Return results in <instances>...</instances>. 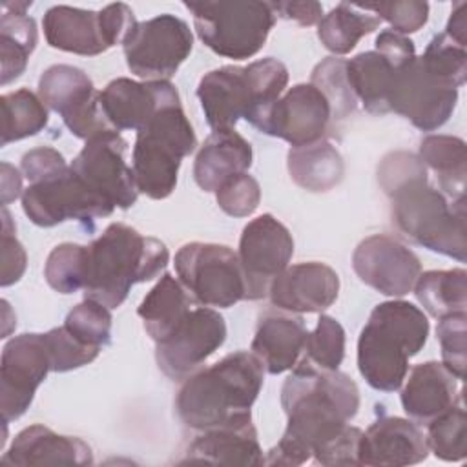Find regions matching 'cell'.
Segmentation results:
<instances>
[{
    "mask_svg": "<svg viewBox=\"0 0 467 467\" xmlns=\"http://www.w3.org/2000/svg\"><path fill=\"white\" fill-rule=\"evenodd\" d=\"M175 272L186 292L204 306L228 308L244 299L241 263L226 244H182L175 254Z\"/></svg>",
    "mask_w": 467,
    "mask_h": 467,
    "instance_id": "cell-10",
    "label": "cell"
},
{
    "mask_svg": "<svg viewBox=\"0 0 467 467\" xmlns=\"http://www.w3.org/2000/svg\"><path fill=\"white\" fill-rule=\"evenodd\" d=\"M429 447L423 432L412 420L383 416L361 436L359 463L374 467L414 465L427 458Z\"/></svg>",
    "mask_w": 467,
    "mask_h": 467,
    "instance_id": "cell-24",
    "label": "cell"
},
{
    "mask_svg": "<svg viewBox=\"0 0 467 467\" xmlns=\"http://www.w3.org/2000/svg\"><path fill=\"white\" fill-rule=\"evenodd\" d=\"M252 146L234 128L212 131L197 151L193 179L204 192H215L224 181L248 171Z\"/></svg>",
    "mask_w": 467,
    "mask_h": 467,
    "instance_id": "cell-28",
    "label": "cell"
},
{
    "mask_svg": "<svg viewBox=\"0 0 467 467\" xmlns=\"http://www.w3.org/2000/svg\"><path fill=\"white\" fill-rule=\"evenodd\" d=\"M88 275V246L62 243L55 246L44 266L47 285L58 294H75L84 290Z\"/></svg>",
    "mask_w": 467,
    "mask_h": 467,
    "instance_id": "cell-38",
    "label": "cell"
},
{
    "mask_svg": "<svg viewBox=\"0 0 467 467\" xmlns=\"http://www.w3.org/2000/svg\"><path fill=\"white\" fill-rule=\"evenodd\" d=\"M4 230H2V286H9L16 283L26 270V250L13 235L15 228L9 217V212L2 210Z\"/></svg>",
    "mask_w": 467,
    "mask_h": 467,
    "instance_id": "cell-48",
    "label": "cell"
},
{
    "mask_svg": "<svg viewBox=\"0 0 467 467\" xmlns=\"http://www.w3.org/2000/svg\"><path fill=\"white\" fill-rule=\"evenodd\" d=\"M275 16L294 20L299 26H314L323 18V5L319 2H270Z\"/></svg>",
    "mask_w": 467,
    "mask_h": 467,
    "instance_id": "cell-50",
    "label": "cell"
},
{
    "mask_svg": "<svg viewBox=\"0 0 467 467\" xmlns=\"http://www.w3.org/2000/svg\"><path fill=\"white\" fill-rule=\"evenodd\" d=\"M181 102L168 80L135 82L126 77L111 80L100 91V108L111 131L139 130L162 106Z\"/></svg>",
    "mask_w": 467,
    "mask_h": 467,
    "instance_id": "cell-21",
    "label": "cell"
},
{
    "mask_svg": "<svg viewBox=\"0 0 467 467\" xmlns=\"http://www.w3.org/2000/svg\"><path fill=\"white\" fill-rule=\"evenodd\" d=\"M376 51L381 53L396 69H401L416 57L414 42L392 29H385L376 36Z\"/></svg>",
    "mask_w": 467,
    "mask_h": 467,
    "instance_id": "cell-49",
    "label": "cell"
},
{
    "mask_svg": "<svg viewBox=\"0 0 467 467\" xmlns=\"http://www.w3.org/2000/svg\"><path fill=\"white\" fill-rule=\"evenodd\" d=\"M420 305L432 317L465 312L467 308V272L463 268L429 270L420 274L414 283Z\"/></svg>",
    "mask_w": 467,
    "mask_h": 467,
    "instance_id": "cell-35",
    "label": "cell"
},
{
    "mask_svg": "<svg viewBox=\"0 0 467 467\" xmlns=\"http://www.w3.org/2000/svg\"><path fill=\"white\" fill-rule=\"evenodd\" d=\"M190 26L170 13L137 22L122 40L128 69L146 80H168L190 57Z\"/></svg>",
    "mask_w": 467,
    "mask_h": 467,
    "instance_id": "cell-12",
    "label": "cell"
},
{
    "mask_svg": "<svg viewBox=\"0 0 467 467\" xmlns=\"http://www.w3.org/2000/svg\"><path fill=\"white\" fill-rule=\"evenodd\" d=\"M458 102V88L434 77L414 57L394 73L389 93V111L405 117L421 131L441 128L452 115Z\"/></svg>",
    "mask_w": 467,
    "mask_h": 467,
    "instance_id": "cell-15",
    "label": "cell"
},
{
    "mask_svg": "<svg viewBox=\"0 0 467 467\" xmlns=\"http://www.w3.org/2000/svg\"><path fill=\"white\" fill-rule=\"evenodd\" d=\"M456 376L438 361L416 365L401 390V407L418 427H427L440 414L462 401Z\"/></svg>",
    "mask_w": 467,
    "mask_h": 467,
    "instance_id": "cell-25",
    "label": "cell"
},
{
    "mask_svg": "<svg viewBox=\"0 0 467 467\" xmlns=\"http://www.w3.org/2000/svg\"><path fill=\"white\" fill-rule=\"evenodd\" d=\"M306 334L301 316L270 310L259 317L250 348L268 374H281L301 359Z\"/></svg>",
    "mask_w": 467,
    "mask_h": 467,
    "instance_id": "cell-27",
    "label": "cell"
},
{
    "mask_svg": "<svg viewBox=\"0 0 467 467\" xmlns=\"http://www.w3.org/2000/svg\"><path fill=\"white\" fill-rule=\"evenodd\" d=\"M427 447L443 462H462L467 456V418L463 401L454 403L427 425Z\"/></svg>",
    "mask_w": 467,
    "mask_h": 467,
    "instance_id": "cell-37",
    "label": "cell"
},
{
    "mask_svg": "<svg viewBox=\"0 0 467 467\" xmlns=\"http://www.w3.org/2000/svg\"><path fill=\"white\" fill-rule=\"evenodd\" d=\"M465 312L449 314L440 317L436 327V337L441 347V363L458 379L465 378Z\"/></svg>",
    "mask_w": 467,
    "mask_h": 467,
    "instance_id": "cell-44",
    "label": "cell"
},
{
    "mask_svg": "<svg viewBox=\"0 0 467 467\" xmlns=\"http://www.w3.org/2000/svg\"><path fill=\"white\" fill-rule=\"evenodd\" d=\"M2 146L40 133L47 124V108L27 88L2 95Z\"/></svg>",
    "mask_w": 467,
    "mask_h": 467,
    "instance_id": "cell-36",
    "label": "cell"
},
{
    "mask_svg": "<svg viewBox=\"0 0 467 467\" xmlns=\"http://www.w3.org/2000/svg\"><path fill=\"white\" fill-rule=\"evenodd\" d=\"M425 168L436 173L438 184L452 201L465 199V142L452 135H429L420 144V155Z\"/></svg>",
    "mask_w": 467,
    "mask_h": 467,
    "instance_id": "cell-33",
    "label": "cell"
},
{
    "mask_svg": "<svg viewBox=\"0 0 467 467\" xmlns=\"http://www.w3.org/2000/svg\"><path fill=\"white\" fill-rule=\"evenodd\" d=\"M288 84V69L274 57L244 67L223 66L208 71L197 86V99L213 131L230 130L239 119L250 122L275 102Z\"/></svg>",
    "mask_w": 467,
    "mask_h": 467,
    "instance_id": "cell-6",
    "label": "cell"
},
{
    "mask_svg": "<svg viewBox=\"0 0 467 467\" xmlns=\"http://www.w3.org/2000/svg\"><path fill=\"white\" fill-rule=\"evenodd\" d=\"M330 122V106L325 95L312 84L292 86L250 120L261 133L283 139L292 148L325 139Z\"/></svg>",
    "mask_w": 467,
    "mask_h": 467,
    "instance_id": "cell-16",
    "label": "cell"
},
{
    "mask_svg": "<svg viewBox=\"0 0 467 467\" xmlns=\"http://www.w3.org/2000/svg\"><path fill=\"white\" fill-rule=\"evenodd\" d=\"M47 372L51 358L46 334H20L5 343L0 363V409L5 425L29 409Z\"/></svg>",
    "mask_w": 467,
    "mask_h": 467,
    "instance_id": "cell-19",
    "label": "cell"
},
{
    "mask_svg": "<svg viewBox=\"0 0 467 467\" xmlns=\"http://www.w3.org/2000/svg\"><path fill=\"white\" fill-rule=\"evenodd\" d=\"M224 317L208 306L192 308L177 328L155 343L159 368L175 381H184L224 343Z\"/></svg>",
    "mask_w": 467,
    "mask_h": 467,
    "instance_id": "cell-18",
    "label": "cell"
},
{
    "mask_svg": "<svg viewBox=\"0 0 467 467\" xmlns=\"http://www.w3.org/2000/svg\"><path fill=\"white\" fill-rule=\"evenodd\" d=\"M452 42L460 46H467V4L458 2L451 11V18L443 31Z\"/></svg>",
    "mask_w": 467,
    "mask_h": 467,
    "instance_id": "cell-51",
    "label": "cell"
},
{
    "mask_svg": "<svg viewBox=\"0 0 467 467\" xmlns=\"http://www.w3.org/2000/svg\"><path fill=\"white\" fill-rule=\"evenodd\" d=\"M22 210L31 223L42 228L64 221H97L113 213V206L91 193L66 161L29 181L22 193Z\"/></svg>",
    "mask_w": 467,
    "mask_h": 467,
    "instance_id": "cell-11",
    "label": "cell"
},
{
    "mask_svg": "<svg viewBox=\"0 0 467 467\" xmlns=\"http://www.w3.org/2000/svg\"><path fill=\"white\" fill-rule=\"evenodd\" d=\"M197 146V139L181 102L157 109L137 130L133 144V177L139 193L166 199L177 186L181 162Z\"/></svg>",
    "mask_w": 467,
    "mask_h": 467,
    "instance_id": "cell-7",
    "label": "cell"
},
{
    "mask_svg": "<svg viewBox=\"0 0 467 467\" xmlns=\"http://www.w3.org/2000/svg\"><path fill=\"white\" fill-rule=\"evenodd\" d=\"M381 20L358 4L341 2L317 24V38L334 55L350 53L361 36L376 31Z\"/></svg>",
    "mask_w": 467,
    "mask_h": 467,
    "instance_id": "cell-34",
    "label": "cell"
},
{
    "mask_svg": "<svg viewBox=\"0 0 467 467\" xmlns=\"http://www.w3.org/2000/svg\"><path fill=\"white\" fill-rule=\"evenodd\" d=\"M31 2H5L0 16V62L2 86L16 80L27 66L31 53L36 47L38 31L26 9Z\"/></svg>",
    "mask_w": 467,
    "mask_h": 467,
    "instance_id": "cell-29",
    "label": "cell"
},
{
    "mask_svg": "<svg viewBox=\"0 0 467 467\" xmlns=\"http://www.w3.org/2000/svg\"><path fill=\"white\" fill-rule=\"evenodd\" d=\"M286 429L265 465H301L358 414L359 390L350 376L299 359L281 387Z\"/></svg>",
    "mask_w": 467,
    "mask_h": 467,
    "instance_id": "cell-1",
    "label": "cell"
},
{
    "mask_svg": "<svg viewBox=\"0 0 467 467\" xmlns=\"http://www.w3.org/2000/svg\"><path fill=\"white\" fill-rule=\"evenodd\" d=\"M363 431L347 425L337 436L323 443L314 451L316 463L321 465H361L359 463V445Z\"/></svg>",
    "mask_w": 467,
    "mask_h": 467,
    "instance_id": "cell-47",
    "label": "cell"
},
{
    "mask_svg": "<svg viewBox=\"0 0 467 467\" xmlns=\"http://www.w3.org/2000/svg\"><path fill=\"white\" fill-rule=\"evenodd\" d=\"M193 15V27L206 47L213 53L244 60L257 55L274 24L275 13L270 2H184Z\"/></svg>",
    "mask_w": 467,
    "mask_h": 467,
    "instance_id": "cell-8",
    "label": "cell"
},
{
    "mask_svg": "<svg viewBox=\"0 0 467 467\" xmlns=\"http://www.w3.org/2000/svg\"><path fill=\"white\" fill-rule=\"evenodd\" d=\"M429 336V319L421 308L394 299L374 306L358 339V368L365 381L383 392L398 390Z\"/></svg>",
    "mask_w": 467,
    "mask_h": 467,
    "instance_id": "cell-5",
    "label": "cell"
},
{
    "mask_svg": "<svg viewBox=\"0 0 467 467\" xmlns=\"http://www.w3.org/2000/svg\"><path fill=\"white\" fill-rule=\"evenodd\" d=\"M339 294V277L325 263L308 261L286 266L270 285L274 306L292 314H312L328 308Z\"/></svg>",
    "mask_w": 467,
    "mask_h": 467,
    "instance_id": "cell-23",
    "label": "cell"
},
{
    "mask_svg": "<svg viewBox=\"0 0 467 467\" xmlns=\"http://www.w3.org/2000/svg\"><path fill=\"white\" fill-rule=\"evenodd\" d=\"M38 97L47 109L62 117L67 130L78 139L88 140L111 131L100 108V91L75 66L55 64L47 67L38 80Z\"/></svg>",
    "mask_w": 467,
    "mask_h": 467,
    "instance_id": "cell-13",
    "label": "cell"
},
{
    "mask_svg": "<svg viewBox=\"0 0 467 467\" xmlns=\"http://www.w3.org/2000/svg\"><path fill=\"white\" fill-rule=\"evenodd\" d=\"M64 328L82 345L102 350L111 343L109 308L86 297L82 303L69 310L64 321Z\"/></svg>",
    "mask_w": 467,
    "mask_h": 467,
    "instance_id": "cell-40",
    "label": "cell"
},
{
    "mask_svg": "<svg viewBox=\"0 0 467 467\" xmlns=\"http://www.w3.org/2000/svg\"><path fill=\"white\" fill-rule=\"evenodd\" d=\"M263 365L246 350L226 354L217 363L188 376L175 398L184 427L199 432L250 416L263 387Z\"/></svg>",
    "mask_w": 467,
    "mask_h": 467,
    "instance_id": "cell-3",
    "label": "cell"
},
{
    "mask_svg": "<svg viewBox=\"0 0 467 467\" xmlns=\"http://www.w3.org/2000/svg\"><path fill=\"white\" fill-rule=\"evenodd\" d=\"M126 150V139L115 131H106L88 139L69 164L91 193L122 210L131 208L139 197L133 170L124 159Z\"/></svg>",
    "mask_w": 467,
    "mask_h": 467,
    "instance_id": "cell-14",
    "label": "cell"
},
{
    "mask_svg": "<svg viewBox=\"0 0 467 467\" xmlns=\"http://www.w3.org/2000/svg\"><path fill=\"white\" fill-rule=\"evenodd\" d=\"M168 261L170 252L162 241L124 223H111L88 246L84 297L109 310L119 308L133 285L157 277Z\"/></svg>",
    "mask_w": 467,
    "mask_h": 467,
    "instance_id": "cell-4",
    "label": "cell"
},
{
    "mask_svg": "<svg viewBox=\"0 0 467 467\" xmlns=\"http://www.w3.org/2000/svg\"><path fill=\"white\" fill-rule=\"evenodd\" d=\"M190 294L170 274H162L157 285L144 296L137 314L144 323L148 336L159 343L166 339L177 325L186 317L190 308Z\"/></svg>",
    "mask_w": 467,
    "mask_h": 467,
    "instance_id": "cell-31",
    "label": "cell"
},
{
    "mask_svg": "<svg viewBox=\"0 0 467 467\" xmlns=\"http://www.w3.org/2000/svg\"><path fill=\"white\" fill-rule=\"evenodd\" d=\"M22 177L16 168L7 162H2V204H9L13 199L20 195Z\"/></svg>",
    "mask_w": 467,
    "mask_h": 467,
    "instance_id": "cell-52",
    "label": "cell"
},
{
    "mask_svg": "<svg viewBox=\"0 0 467 467\" xmlns=\"http://www.w3.org/2000/svg\"><path fill=\"white\" fill-rule=\"evenodd\" d=\"M365 11H374L379 20H385L392 26V31L400 35L420 31L429 20V4L427 2H374V4H358Z\"/></svg>",
    "mask_w": 467,
    "mask_h": 467,
    "instance_id": "cell-46",
    "label": "cell"
},
{
    "mask_svg": "<svg viewBox=\"0 0 467 467\" xmlns=\"http://www.w3.org/2000/svg\"><path fill=\"white\" fill-rule=\"evenodd\" d=\"M135 24L131 7L120 2L100 11L53 5L42 20L44 36L53 49L84 57L100 55L122 42Z\"/></svg>",
    "mask_w": 467,
    "mask_h": 467,
    "instance_id": "cell-9",
    "label": "cell"
},
{
    "mask_svg": "<svg viewBox=\"0 0 467 467\" xmlns=\"http://www.w3.org/2000/svg\"><path fill=\"white\" fill-rule=\"evenodd\" d=\"M423 66L440 80L462 88L467 78V51L445 33L434 35L420 57Z\"/></svg>",
    "mask_w": 467,
    "mask_h": 467,
    "instance_id": "cell-42",
    "label": "cell"
},
{
    "mask_svg": "<svg viewBox=\"0 0 467 467\" xmlns=\"http://www.w3.org/2000/svg\"><path fill=\"white\" fill-rule=\"evenodd\" d=\"M310 84L325 95L332 111V120H345L354 113L358 99L348 84L347 60L327 57L314 67Z\"/></svg>",
    "mask_w": 467,
    "mask_h": 467,
    "instance_id": "cell-39",
    "label": "cell"
},
{
    "mask_svg": "<svg viewBox=\"0 0 467 467\" xmlns=\"http://www.w3.org/2000/svg\"><path fill=\"white\" fill-rule=\"evenodd\" d=\"M352 268L361 283L390 297L409 294L421 274L418 255L385 234L365 237L356 246Z\"/></svg>",
    "mask_w": 467,
    "mask_h": 467,
    "instance_id": "cell-20",
    "label": "cell"
},
{
    "mask_svg": "<svg viewBox=\"0 0 467 467\" xmlns=\"http://www.w3.org/2000/svg\"><path fill=\"white\" fill-rule=\"evenodd\" d=\"M46 341L51 358V372H67L91 363L100 350L82 345L66 328L57 327L46 332Z\"/></svg>",
    "mask_w": 467,
    "mask_h": 467,
    "instance_id": "cell-45",
    "label": "cell"
},
{
    "mask_svg": "<svg viewBox=\"0 0 467 467\" xmlns=\"http://www.w3.org/2000/svg\"><path fill=\"white\" fill-rule=\"evenodd\" d=\"M215 201L232 217H248L257 210L261 201L259 182L246 171L234 175L215 190Z\"/></svg>",
    "mask_w": 467,
    "mask_h": 467,
    "instance_id": "cell-43",
    "label": "cell"
},
{
    "mask_svg": "<svg viewBox=\"0 0 467 467\" xmlns=\"http://www.w3.org/2000/svg\"><path fill=\"white\" fill-rule=\"evenodd\" d=\"M398 69L376 49L347 60L348 84L363 109L374 115L389 113V93Z\"/></svg>",
    "mask_w": 467,
    "mask_h": 467,
    "instance_id": "cell-32",
    "label": "cell"
},
{
    "mask_svg": "<svg viewBox=\"0 0 467 467\" xmlns=\"http://www.w3.org/2000/svg\"><path fill=\"white\" fill-rule=\"evenodd\" d=\"M177 463H210V465H265L263 451L252 416L228 421L219 427L199 431L188 443Z\"/></svg>",
    "mask_w": 467,
    "mask_h": 467,
    "instance_id": "cell-22",
    "label": "cell"
},
{
    "mask_svg": "<svg viewBox=\"0 0 467 467\" xmlns=\"http://www.w3.org/2000/svg\"><path fill=\"white\" fill-rule=\"evenodd\" d=\"M345 358V330L330 316L321 314L317 325L306 334L303 359L327 370H337Z\"/></svg>",
    "mask_w": 467,
    "mask_h": 467,
    "instance_id": "cell-41",
    "label": "cell"
},
{
    "mask_svg": "<svg viewBox=\"0 0 467 467\" xmlns=\"http://www.w3.org/2000/svg\"><path fill=\"white\" fill-rule=\"evenodd\" d=\"M378 181L390 199L394 226L414 244L465 261V199L447 201L432 188L421 159L410 151H390L378 166Z\"/></svg>",
    "mask_w": 467,
    "mask_h": 467,
    "instance_id": "cell-2",
    "label": "cell"
},
{
    "mask_svg": "<svg viewBox=\"0 0 467 467\" xmlns=\"http://www.w3.org/2000/svg\"><path fill=\"white\" fill-rule=\"evenodd\" d=\"M286 164L292 181L308 192H328L337 186L345 175L343 157L325 139L290 148Z\"/></svg>",
    "mask_w": 467,
    "mask_h": 467,
    "instance_id": "cell-30",
    "label": "cell"
},
{
    "mask_svg": "<svg viewBox=\"0 0 467 467\" xmlns=\"http://www.w3.org/2000/svg\"><path fill=\"white\" fill-rule=\"evenodd\" d=\"M294 239L288 228L272 213L252 219L239 239V263L244 275V299L255 301L268 296L272 281L288 266Z\"/></svg>",
    "mask_w": 467,
    "mask_h": 467,
    "instance_id": "cell-17",
    "label": "cell"
},
{
    "mask_svg": "<svg viewBox=\"0 0 467 467\" xmlns=\"http://www.w3.org/2000/svg\"><path fill=\"white\" fill-rule=\"evenodd\" d=\"M9 465H91V447L77 438L53 432L40 423L22 429L2 456Z\"/></svg>",
    "mask_w": 467,
    "mask_h": 467,
    "instance_id": "cell-26",
    "label": "cell"
}]
</instances>
